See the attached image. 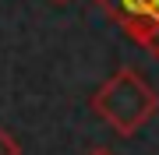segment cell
Listing matches in <instances>:
<instances>
[{
  "mask_svg": "<svg viewBox=\"0 0 159 155\" xmlns=\"http://www.w3.org/2000/svg\"><path fill=\"white\" fill-rule=\"evenodd\" d=\"M159 109V95L148 81L138 74L134 67H120L113 71L92 95V113L102 123H110L117 134H138L142 127L156 116Z\"/></svg>",
  "mask_w": 159,
  "mask_h": 155,
  "instance_id": "6da1fadb",
  "label": "cell"
},
{
  "mask_svg": "<svg viewBox=\"0 0 159 155\" xmlns=\"http://www.w3.org/2000/svg\"><path fill=\"white\" fill-rule=\"evenodd\" d=\"M142 50L159 57V0H96Z\"/></svg>",
  "mask_w": 159,
  "mask_h": 155,
  "instance_id": "7a4b0ae2",
  "label": "cell"
},
{
  "mask_svg": "<svg viewBox=\"0 0 159 155\" xmlns=\"http://www.w3.org/2000/svg\"><path fill=\"white\" fill-rule=\"evenodd\" d=\"M0 155H21V144H18V138L11 131H4L0 127Z\"/></svg>",
  "mask_w": 159,
  "mask_h": 155,
  "instance_id": "3957f363",
  "label": "cell"
},
{
  "mask_svg": "<svg viewBox=\"0 0 159 155\" xmlns=\"http://www.w3.org/2000/svg\"><path fill=\"white\" fill-rule=\"evenodd\" d=\"M89 155H113V152H110V148H92Z\"/></svg>",
  "mask_w": 159,
  "mask_h": 155,
  "instance_id": "277c9868",
  "label": "cell"
},
{
  "mask_svg": "<svg viewBox=\"0 0 159 155\" xmlns=\"http://www.w3.org/2000/svg\"><path fill=\"white\" fill-rule=\"evenodd\" d=\"M57 4H67V0H57Z\"/></svg>",
  "mask_w": 159,
  "mask_h": 155,
  "instance_id": "5b68a950",
  "label": "cell"
}]
</instances>
